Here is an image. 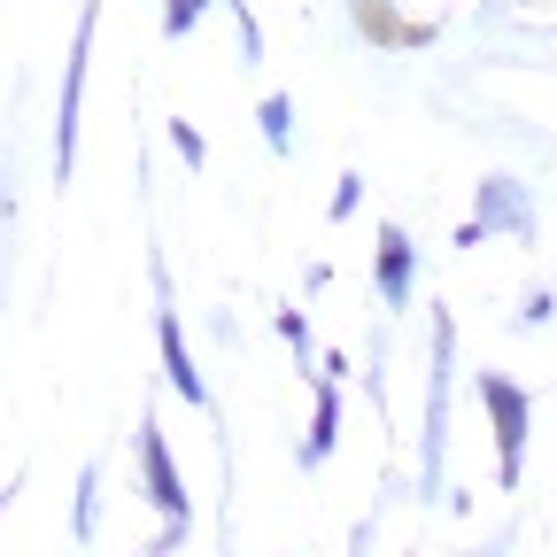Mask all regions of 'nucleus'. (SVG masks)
I'll list each match as a JSON object with an SVG mask.
<instances>
[{
	"instance_id": "1",
	"label": "nucleus",
	"mask_w": 557,
	"mask_h": 557,
	"mask_svg": "<svg viewBox=\"0 0 557 557\" xmlns=\"http://www.w3.org/2000/svg\"><path fill=\"white\" fill-rule=\"evenodd\" d=\"M148 480H156V496H163L171 511L186 504V496H178V480H171V465H163V449H156V442H148Z\"/></svg>"
}]
</instances>
